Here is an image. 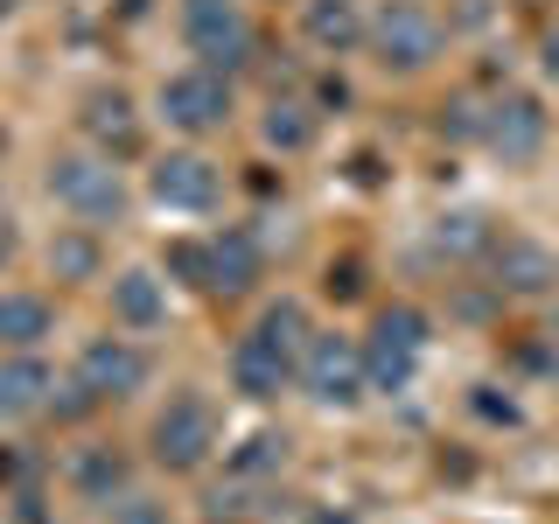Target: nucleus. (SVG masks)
Returning a JSON list of instances; mask_svg holds the SVG:
<instances>
[{
	"label": "nucleus",
	"instance_id": "nucleus-1",
	"mask_svg": "<svg viewBox=\"0 0 559 524\" xmlns=\"http://www.w3.org/2000/svg\"><path fill=\"white\" fill-rule=\"evenodd\" d=\"M308 308L301 301H266L259 322L231 343V392L252 406H273L280 392H294L301 378V349H308Z\"/></svg>",
	"mask_w": 559,
	"mask_h": 524
},
{
	"label": "nucleus",
	"instance_id": "nucleus-2",
	"mask_svg": "<svg viewBox=\"0 0 559 524\" xmlns=\"http://www.w3.org/2000/svg\"><path fill=\"white\" fill-rule=\"evenodd\" d=\"M43 189L57 196V210L70 224H92V231H105V224H119L127 217V175H119L112 154H98V147H70V154H49V168H43Z\"/></svg>",
	"mask_w": 559,
	"mask_h": 524
},
{
	"label": "nucleus",
	"instance_id": "nucleus-3",
	"mask_svg": "<svg viewBox=\"0 0 559 524\" xmlns=\"http://www.w3.org/2000/svg\"><path fill=\"white\" fill-rule=\"evenodd\" d=\"M364 57L384 78H419L448 57V22L427 0H378L371 8V35H364Z\"/></svg>",
	"mask_w": 559,
	"mask_h": 524
},
{
	"label": "nucleus",
	"instance_id": "nucleus-4",
	"mask_svg": "<svg viewBox=\"0 0 559 524\" xmlns=\"http://www.w3.org/2000/svg\"><path fill=\"white\" fill-rule=\"evenodd\" d=\"M427 349H433L427 308H413V301L378 308L371 336H364V378H371V392H384V398L413 392V378H419V364H427Z\"/></svg>",
	"mask_w": 559,
	"mask_h": 524
},
{
	"label": "nucleus",
	"instance_id": "nucleus-5",
	"mask_svg": "<svg viewBox=\"0 0 559 524\" xmlns=\"http://www.w3.org/2000/svg\"><path fill=\"white\" fill-rule=\"evenodd\" d=\"M154 378V357L140 349L133 336H92L70 364V413H98V406H127V398L147 392Z\"/></svg>",
	"mask_w": 559,
	"mask_h": 524
},
{
	"label": "nucleus",
	"instance_id": "nucleus-6",
	"mask_svg": "<svg viewBox=\"0 0 559 524\" xmlns=\"http://www.w3.org/2000/svg\"><path fill=\"white\" fill-rule=\"evenodd\" d=\"M231 112H238L231 78L210 70V63H182V70H168V78L154 84V119H162L168 133H182V140L224 133V127H231Z\"/></svg>",
	"mask_w": 559,
	"mask_h": 524
},
{
	"label": "nucleus",
	"instance_id": "nucleus-7",
	"mask_svg": "<svg viewBox=\"0 0 559 524\" xmlns=\"http://www.w3.org/2000/svg\"><path fill=\"white\" fill-rule=\"evenodd\" d=\"M217 406L197 392V384H182V392H168V406L154 413L147 427V454L154 468H168V476H197L210 468V454H217Z\"/></svg>",
	"mask_w": 559,
	"mask_h": 524
},
{
	"label": "nucleus",
	"instance_id": "nucleus-8",
	"mask_svg": "<svg viewBox=\"0 0 559 524\" xmlns=\"http://www.w3.org/2000/svg\"><path fill=\"white\" fill-rule=\"evenodd\" d=\"M294 392H308V406L322 413H357L371 398V378H364V343L336 336V329H314L301 349V378Z\"/></svg>",
	"mask_w": 559,
	"mask_h": 524
},
{
	"label": "nucleus",
	"instance_id": "nucleus-9",
	"mask_svg": "<svg viewBox=\"0 0 559 524\" xmlns=\"http://www.w3.org/2000/svg\"><path fill=\"white\" fill-rule=\"evenodd\" d=\"M182 49L210 70H245L252 63V14H245V0H182Z\"/></svg>",
	"mask_w": 559,
	"mask_h": 524
},
{
	"label": "nucleus",
	"instance_id": "nucleus-10",
	"mask_svg": "<svg viewBox=\"0 0 559 524\" xmlns=\"http://www.w3.org/2000/svg\"><path fill=\"white\" fill-rule=\"evenodd\" d=\"M546 133H552V119H546V105L532 92H497L483 105V133L476 140L503 168H532L538 154H546Z\"/></svg>",
	"mask_w": 559,
	"mask_h": 524
},
{
	"label": "nucleus",
	"instance_id": "nucleus-11",
	"mask_svg": "<svg viewBox=\"0 0 559 524\" xmlns=\"http://www.w3.org/2000/svg\"><path fill=\"white\" fill-rule=\"evenodd\" d=\"M147 196L162 210H175V217H210L224 203V168L197 147H175L147 168Z\"/></svg>",
	"mask_w": 559,
	"mask_h": 524
},
{
	"label": "nucleus",
	"instance_id": "nucleus-12",
	"mask_svg": "<svg viewBox=\"0 0 559 524\" xmlns=\"http://www.w3.org/2000/svg\"><path fill=\"white\" fill-rule=\"evenodd\" d=\"M259 279H266V245H259V231H245V224L210 231V279H203V294L238 301V294H252Z\"/></svg>",
	"mask_w": 559,
	"mask_h": 524
},
{
	"label": "nucleus",
	"instance_id": "nucleus-13",
	"mask_svg": "<svg viewBox=\"0 0 559 524\" xmlns=\"http://www.w3.org/2000/svg\"><path fill=\"white\" fill-rule=\"evenodd\" d=\"M57 413V371L43 349H0V419H35Z\"/></svg>",
	"mask_w": 559,
	"mask_h": 524
},
{
	"label": "nucleus",
	"instance_id": "nucleus-14",
	"mask_svg": "<svg viewBox=\"0 0 559 524\" xmlns=\"http://www.w3.org/2000/svg\"><path fill=\"white\" fill-rule=\"evenodd\" d=\"M112 322L127 336H154L168 329V279L154 266H119L112 273Z\"/></svg>",
	"mask_w": 559,
	"mask_h": 524
},
{
	"label": "nucleus",
	"instance_id": "nucleus-15",
	"mask_svg": "<svg viewBox=\"0 0 559 524\" xmlns=\"http://www.w3.org/2000/svg\"><path fill=\"white\" fill-rule=\"evenodd\" d=\"M84 140H92L98 154H112V162L140 154V112L119 84H98V92L84 98Z\"/></svg>",
	"mask_w": 559,
	"mask_h": 524
},
{
	"label": "nucleus",
	"instance_id": "nucleus-16",
	"mask_svg": "<svg viewBox=\"0 0 559 524\" xmlns=\"http://www.w3.org/2000/svg\"><path fill=\"white\" fill-rule=\"evenodd\" d=\"M301 35L322 49V57H357L364 35H371V8H364V0H308Z\"/></svg>",
	"mask_w": 559,
	"mask_h": 524
},
{
	"label": "nucleus",
	"instance_id": "nucleus-17",
	"mask_svg": "<svg viewBox=\"0 0 559 524\" xmlns=\"http://www.w3.org/2000/svg\"><path fill=\"white\" fill-rule=\"evenodd\" d=\"M489 266H497V287H503V294H552V287H559V259H552L538 238H503V245H489Z\"/></svg>",
	"mask_w": 559,
	"mask_h": 524
},
{
	"label": "nucleus",
	"instance_id": "nucleus-18",
	"mask_svg": "<svg viewBox=\"0 0 559 524\" xmlns=\"http://www.w3.org/2000/svg\"><path fill=\"white\" fill-rule=\"evenodd\" d=\"M49 336H57V308H49V294L0 287V349H43Z\"/></svg>",
	"mask_w": 559,
	"mask_h": 524
},
{
	"label": "nucleus",
	"instance_id": "nucleus-19",
	"mask_svg": "<svg viewBox=\"0 0 559 524\" xmlns=\"http://www.w3.org/2000/svg\"><path fill=\"white\" fill-rule=\"evenodd\" d=\"M314 133H322V119H314V105H301V98H273L266 119H259V140H266L273 154H308Z\"/></svg>",
	"mask_w": 559,
	"mask_h": 524
},
{
	"label": "nucleus",
	"instance_id": "nucleus-20",
	"mask_svg": "<svg viewBox=\"0 0 559 524\" xmlns=\"http://www.w3.org/2000/svg\"><path fill=\"white\" fill-rule=\"evenodd\" d=\"M49 273H57V279H98L105 273V252H98L92 224H70V231L49 238Z\"/></svg>",
	"mask_w": 559,
	"mask_h": 524
},
{
	"label": "nucleus",
	"instance_id": "nucleus-21",
	"mask_svg": "<svg viewBox=\"0 0 559 524\" xmlns=\"http://www.w3.org/2000/svg\"><path fill=\"white\" fill-rule=\"evenodd\" d=\"M70 483H78L84 503H112V497H127V462L112 448H92V454L70 462Z\"/></svg>",
	"mask_w": 559,
	"mask_h": 524
},
{
	"label": "nucleus",
	"instance_id": "nucleus-22",
	"mask_svg": "<svg viewBox=\"0 0 559 524\" xmlns=\"http://www.w3.org/2000/svg\"><path fill=\"white\" fill-rule=\"evenodd\" d=\"M489 245H497V231H489L483 210H448V217L433 224V252H448V259H476Z\"/></svg>",
	"mask_w": 559,
	"mask_h": 524
},
{
	"label": "nucleus",
	"instance_id": "nucleus-23",
	"mask_svg": "<svg viewBox=\"0 0 559 524\" xmlns=\"http://www.w3.org/2000/svg\"><path fill=\"white\" fill-rule=\"evenodd\" d=\"M280 462H287V441H273V433H252L245 454H231L238 476H266V468H280Z\"/></svg>",
	"mask_w": 559,
	"mask_h": 524
},
{
	"label": "nucleus",
	"instance_id": "nucleus-24",
	"mask_svg": "<svg viewBox=\"0 0 559 524\" xmlns=\"http://www.w3.org/2000/svg\"><path fill=\"white\" fill-rule=\"evenodd\" d=\"M168 273L189 279V287H203V279H210V238H182V245L168 252Z\"/></svg>",
	"mask_w": 559,
	"mask_h": 524
},
{
	"label": "nucleus",
	"instance_id": "nucleus-25",
	"mask_svg": "<svg viewBox=\"0 0 559 524\" xmlns=\"http://www.w3.org/2000/svg\"><path fill=\"white\" fill-rule=\"evenodd\" d=\"M538 70H546V84H559V22L538 35Z\"/></svg>",
	"mask_w": 559,
	"mask_h": 524
},
{
	"label": "nucleus",
	"instance_id": "nucleus-26",
	"mask_svg": "<svg viewBox=\"0 0 559 524\" xmlns=\"http://www.w3.org/2000/svg\"><path fill=\"white\" fill-rule=\"evenodd\" d=\"M112 511H127V524H154V511H147V497H119Z\"/></svg>",
	"mask_w": 559,
	"mask_h": 524
},
{
	"label": "nucleus",
	"instance_id": "nucleus-27",
	"mask_svg": "<svg viewBox=\"0 0 559 524\" xmlns=\"http://www.w3.org/2000/svg\"><path fill=\"white\" fill-rule=\"evenodd\" d=\"M8 259H14V224L0 217V273H8Z\"/></svg>",
	"mask_w": 559,
	"mask_h": 524
},
{
	"label": "nucleus",
	"instance_id": "nucleus-28",
	"mask_svg": "<svg viewBox=\"0 0 559 524\" xmlns=\"http://www.w3.org/2000/svg\"><path fill=\"white\" fill-rule=\"evenodd\" d=\"M14 8H22V0H0V22H8V14H14Z\"/></svg>",
	"mask_w": 559,
	"mask_h": 524
}]
</instances>
